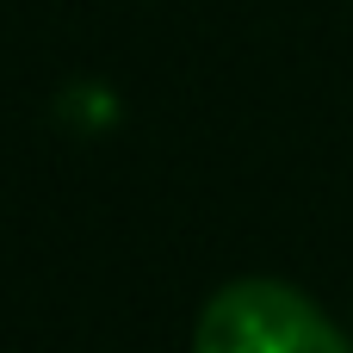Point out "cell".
Returning <instances> with one entry per match:
<instances>
[{
  "mask_svg": "<svg viewBox=\"0 0 353 353\" xmlns=\"http://www.w3.org/2000/svg\"><path fill=\"white\" fill-rule=\"evenodd\" d=\"M192 353H353L316 298L285 279H230L199 310Z\"/></svg>",
  "mask_w": 353,
  "mask_h": 353,
  "instance_id": "obj_1",
  "label": "cell"
}]
</instances>
